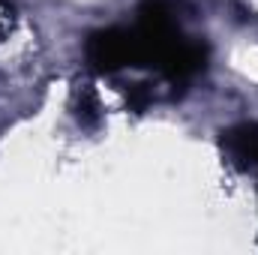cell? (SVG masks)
I'll list each match as a JSON object with an SVG mask.
<instances>
[{"label":"cell","mask_w":258,"mask_h":255,"mask_svg":"<svg viewBox=\"0 0 258 255\" xmlns=\"http://www.w3.org/2000/svg\"><path fill=\"white\" fill-rule=\"evenodd\" d=\"M87 63L93 72L111 75L120 72L126 66H135V42H132V30L123 27H108V30H96L90 33L87 45H84Z\"/></svg>","instance_id":"1"},{"label":"cell","mask_w":258,"mask_h":255,"mask_svg":"<svg viewBox=\"0 0 258 255\" xmlns=\"http://www.w3.org/2000/svg\"><path fill=\"white\" fill-rule=\"evenodd\" d=\"M222 153L240 171H258V123H237L222 132Z\"/></svg>","instance_id":"3"},{"label":"cell","mask_w":258,"mask_h":255,"mask_svg":"<svg viewBox=\"0 0 258 255\" xmlns=\"http://www.w3.org/2000/svg\"><path fill=\"white\" fill-rule=\"evenodd\" d=\"M204 63H207V45L198 42V39H189V36H180V39L174 42V48L162 57V63L156 66V69H159V75H165L168 81L183 84V81L195 78V75L204 69Z\"/></svg>","instance_id":"2"},{"label":"cell","mask_w":258,"mask_h":255,"mask_svg":"<svg viewBox=\"0 0 258 255\" xmlns=\"http://www.w3.org/2000/svg\"><path fill=\"white\" fill-rule=\"evenodd\" d=\"M75 120L87 129H93L99 123V99L90 87H81L75 93Z\"/></svg>","instance_id":"4"},{"label":"cell","mask_w":258,"mask_h":255,"mask_svg":"<svg viewBox=\"0 0 258 255\" xmlns=\"http://www.w3.org/2000/svg\"><path fill=\"white\" fill-rule=\"evenodd\" d=\"M147 99H150V93H147V84H135V87H132V96H129V102H132L135 108H144V105H147Z\"/></svg>","instance_id":"5"}]
</instances>
